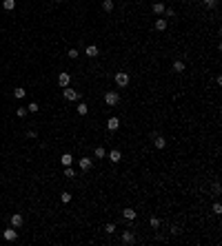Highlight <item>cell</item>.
Listing matches in <instances>:
<instances>
[{"instance_id": "cell-1", "label": "cell", "mask_w": 222, "mask_h": 246, "mask_svg": "<svg viewBox=\"0 0 222 246\" xmlns=\"http://www.w3.org/2000/svg\"><path fill=\"white\" fill-rule=\"evenodd\" d=\"M113 80H116V84H118V87H127V84H129V73H125V71H118Z\"/></svg>"}, {"instance_id": "cell-2", "label": "cell", "mask_w": 222, "mask_h": 246, "mask_svg": "<svg viewBox=\"0 0 222 246\" xmlns=\"http://www.w3.org/2000/svg\"><path fill=\"white\" fill-rule=\"evenodd\" d=\"M62 98L69 100V102H73V100H78V91L76 89H69V87H62Z\"/></svg>"}, {"instance_id": "cell-3", "label": "cell", "mask_w": 222, "mask_h": 246, "mask_svg": "<svg viewBox=\"0 0 222 246\" xmlns=\"http://www.w3.org/2000/svg\"><path fill=\"white\" fill-rule=\"evenodd\" d=\"M105 102H107V104H109V107H116V104H118V102H120V95H118V93H116V91H109V93H107V95H105Z\"/></svg>"}, {"instance_id": "cell-4", "label": "cell", "mask_w": 222, "mask_h": 246, "mask_svg": "<svg viewBox=\"0 0 222 246\" xmlns=\"http://www.w3.org/2000/svg\"><path fill=\"white\" fill-rule=\"evenodd\" d=\"M78 164H80V171H91V166H93V160H89V158H80L78 160Z\"/></svg>"}, {"instance_id": "cell-5", "label": "cell", "mask_w": 222, "mask_h": 246, "mask_svg": "<svg viewBox=\"0 0 222 246\" xmlns=\"http://www.w3.org/2000/svg\"><path fill=\"white\" fill-rule=\"evenodd\" d=\"M22 222H24V217H22L20 213H13V215H11V226H13V228H20Z\"/></svg>"}, {"instance_id": "cell-6", "label": "cell", "mask_w": 222, "mask_h": 246, "mask_svg": "<svg viewBox=\"0 0 222 246\" xmlns=\"http://www.w3.org/2000/svg\"><path fill=\"white\" fill-rule=\"evenodd\" d=\"M69 82H71V76H69L67 71H62L60 76H58V84L60 87H69Z\"/></svg>"}, {"instance_id": "cell-7", "label": "cell", "mask_w": 222, "mask_h": 246, "mask_svg": "<svg viewBox=\"0 0 222 246\" xmlns=\"http://www.w3.org/2000/svg\"><path fill=\"white\" fill-rule=\"evenodd\" d=\"M3 237H5V239H7V242H13V239H16V237H18V231H16V228H13V226H11V228H7V231H5V233H3Z\"/></svg>"}, {"instance_id": "cell-8", "label": "cell", "mask_w": 222, "mask_h": 246, "mask_svg": "<svg viewBox=\"0 0 222 246\" xmlns=\"http://www.w3.org/2000/svg\"><path fill=\"white\" fill-rule=\"evenodd\" d=\"M107 129H109V131H118V129H120V120H118L116 115H113V118H109V122H107Z\"/></svg>"}, {"instance_id": "cell-9", "label": "cell", "mask_w": 222, "mask_h": 246, "mask_svg": "<svg viewBox=\"0 0 222 246\" xmlns=\"http://www.w3.org/2000/svg\"><path fill=\"white\" fill-rule=\"evenodd\" d=\"M153 144H156V149H164L167 146V140L162 135H153Z\"/></svg>"}, {"instance_id": "cell-10", "label": "cell", "mask_w": 222, "mask_h": 246, "mask_svg": "<svg viewBox=\"0 0 222 246\" xmlns=\"http://www.w3.org/2000/svg\"><path fill=\"white\" fill-rule=\"evenodd\" d=\"M122 242H125V244H133L136 242V235L131 231H125V233H122Z\"/></svg>"}, {"instance_id": "cell-11", "label": "cell", "mask_w": 222, "mask_h": 246, "mask_svg": "<svg viewBox=\"0 0 222 246\" xmlns=\"http://www.w3.org/2000/svg\"><path fill=\"white\" fill-rule=\"evenodd\" d=\"M85 56H89V58H96V56H98V47H96V44H89V47L85 49Z\"/></svg>"}, {"instance_id": "cell-12", "label": "cell", "mask_w": 222, "mask_h": 246, "mask_svg": "<svg viewBox=\"0 0 222 246\" xmlns=\"http://www.w3.org/2000/svg\"><path fill=\"white\" fill-rule=\"evenodd\" d=\"M109 160H111L113 164H116V162H120V160H122V155H120V151H118V149H113V151L109 153Z\"/></svg>"}, {"instance_id": "cell-13", "label": "cell", "mask_w": 222, "mask_h": 246, "mask_svg": "<svg viewBox=\"0 0 222 246\" xmlns=\"http://www.w3.org/2000/svg\"><path fill=\"white\" fill-rule=\"evenodd\" d=\"M122 215H125V219H129V222H131V219H136V211H133V208H125V211H122Z\"/></svg>"}, {"instance_id": "cell-14", "label": "cell", "mask_w": 222, "mask_h": 246, "mask_svg": "<svg viewBox=\"0 0 222 246\" xmlns=\"http://www.w3.org/2000/svg\"><path fill=\"white\" fill-rule=\"evenodd\" d=\"M60 162H62L65 166H71V162H73V158H71V153H62V158H60Z\"/></svg>"}, {"instance_id": "cell-15", "label": "cell", "mask_w": 222, "mask_h": 246, "mask_svg": "<svg viewBox=\"0 0 222 246\" xmlns=\"http://www.w3.org/2000/svg\"><path fill=\"white\" fill-rule=\"evenodd\" d=\"M156 29H158V31H164V29H167V20H164V18H158V20H156Z\"/></svg>"}, {"instance_id": "cell-16", "label": "cell", "mask_w": 222, "mask_h": 246, "mask_svg": "<svg viewBox=\"0 0 222 246\" xmlns=\"http://www.w3.org/2000/svg\"><path fill=\"white\" fill-rule=\"evenodd\" d=\"M153 13H156V16L164 13V5H162V3H153Z\"/></svg>"}, {"instance_id": "cell-17", "label": "cell", "mask_w": 222, "mask_h": 246, "mask_svg": "<svg viewBox=\"0 0 222 246\" xmlns=\"http://www.w3.org/2000/svg\"><path fill=\"white\" fill-rule=\"evenodd\" d=\"M173 71H176V73H182V71H184V62H182V60H176V62H173Z\"/></svg>"}, {"instance_id": "cell-18", "label": "cell", "mask_w": 222, "mask_h": 246, "mask_svg": "<svg viewBox=\"0 0 222 246\" xmlns=\"http://www.w3.org/2000/svg\"><path fill=\"white\" fill-rule=\"evenodd\" d=\"M3 7H5L7 11H13V9H16V0H5Z\"/></svg>"}, {"instance_id": "cell-19", "label": "cell", "mask_w": 222, "mask_h": 246, "mask_svg": "<svg viewBox=\"0 0 222 246\" xmlns=\"http://www.w3.org/2000/svg\"><path fill=\"white\" fill-rule=\"evenodd\" d=\"M102 9L105 11H113V0H102Z\"/></svg>"}, {"instance_id": "cell-20", "label": "cell", "mask_w": 222, "mask_h": 246, "mask_svg": "<svg viewBox=\"0 0 222 246\" xmlns=\"http://www.w3.org/2000/svg\"><path fill=\"white\" fill-rule=\"evenodd\" d=\"M96 158H107V151H105V146H96Z\"/></svg>"}, {"instance_id": "cell-21", "label": "cell", "mask_w": 222, "mask_h": 246, "mask_svg": "<svg viewBox=\"0 0 222 246\" xmlns=\"http://www.w3.org/2000/svg\"><path fill=\"white\" fill-rule=\"evenodd\" d=\"M105 233H107V235H113V233H116V224H111V222L105 224Z\"/></svg>"}, {"instance_id": "cell-22", "label": "cell", "mask_w": 222, "mask_h": 246, "mask_svg": "<svg viewBox=\"0 0 222 246\" xmlns=\"http://www.w3.org/2000/svg\"><path fill=\"white\" fill-rule=\"evenodd\" d=\"M78 113H80V115H87V113H89V107H87L85 102H82V104H78Z\"/></svg>"}, {"instance_id": "cell-23", "label": "cell", "mask_w": 222, "mask_h": 246, "mask_svg": "<svg viewBox=\"0 0 222 246\" xmlns=\"http://www.w3.org/2000/svg\"><path fill=\"white\" fill-rule=\"evenodd\" d=\"M24 93H27L24 89H13V98H18V100H20V98H24Z\"/></svg>"}, {"instance_id": "cell-24", "label": "cell", "mask_w": 222, "mask_h": 246, "mask_svg": "<svg viewBox=\"0 0 222 246\" xmlns=\"http://www.w3.org/2000/svg\"><path fill=\"white\" fill-rule=\"evenodd\" d=\"M65 178H76V173H73L71 166H65Z\"/></svg>"}, {"instance_id": "cell-25", "label": "cell", "mask_w": 222, "mask_h": 246, "mask_svg": "<svg viewBox=\"0 0 222 246\" xmlns=\"http://www.w3.org/2000/svg\"><path fill=\"white\" fill-rule=\"evenodd\" d=\"M67 56H69L71 60H76V58H78L80 53H78V49H69V53H67Z\"/></svg>"}, {"instance_id": "cell-26", "label": "cell", "mask_w": 222, "mask_h": 246, "mask_svg": "<svg viewBox=\"0 0 222 246\" xmlns=\"http://www.w3.org/2000/svg\"><path fill=\"white\" fill-rule=\"evenodd\" d=\"M38 109H40V104H36V102H31V104L27 107V111H29V113H36Z\"/></svg>"}, {"instance_id": "cell-27", "label": "cell", "mask_w": 222, "mask_h": 246, "mask_svg": "<svg viewBox=\"0 0 222 246\" xmlns=\"http://www.w3.org/2000/svg\"><path fill=\"white\" fill-rule=\"evenodd\" d=\"M204 3V7H209V9H213L215 5H218V0H202Z\"/></svg>"}, {"instance_id": "cell-28", "label": "cell", "mask_w": 222, "mask_h": 246, "mask_svg": "<svg viewBox=\"0 0 222 246\" xmlns=\"http://www.w3.org/2000/svg\"><path fill=\"white\" fill-rule=\"evenodd\" d=\"M60 200H62L65 204H69V202H71V193H62V195H60Z\"/></svg>"}, {"instance_id": "cell-29", "label": "cell", "mask_w": 222, "mask_h": 246, "mask_svg": "<svg viewBox=\"0 0 222 246\" xmlns=\"http://www.w3.org/2000/svg\"><path fill=\"white\" fill-rule=\"evenodd\" d=\"M149 224H151L153 228H158V226H160V219H158V217H151V219H149Z\"/></svg>"}, {"instance_id": "cell-30", "label": "cell", "mask_w": 222, "mask_h": 246, "mask_svg": "<svg viewBox=\"0 0 222 246\" xmlns=\"http://www.w3.org/2000/svg\"><path fill=\"white\" fill-rule=\"evenodd\" d=\"M16 113H18V118H22V115H27L29 111H27V107H20V109H18Z\"/></svg>"}, {"instance_id": "cell-31", "label": "cell", "mask_w": 222, "mask_h": 246, "mask_svg": "<svg viewBox=\"0 0 222 246\" xmlns=\"http://www.w3.org/2000/svg\"><path fill=\"white\" fill-rule=\"evenodd\" d=\"M213 193H215V195H220V193H222V186H220V184H218V182H215V184H213Z\"/></svg>"}, {"instance_id": "cell-32", "label": "cell", "mask_w": 222, "mask_h": 246, "mask_svg": "<svg viewBox=\"0 0 222 246\" xmlns=\"http://www.w3.org/2000/svg\"><path fill=\"white\" fill-rule=\"evenodd\" d=\"M213 213H215V215H220V213H222V206H220V204H218V202H215V204H213Z\"/></svg>"}, {"instance_id": "cell-33", "label": "cell", "mask_w": 222, "mask_h": 246, "mask_svg": "<svg viewBox=\"0 0 222 246\" xmlns=\"http://www.w3.org/2000/svg\"><path fill=\"white\" fill-rule=\"evenodd\" d=\"M164 16H169V18H173V16H176V11H173V9H167V7H164Z\"/></svg>"}, {"instance_id": "cell-34", "label": "cell", "mask_w": 222, "mask_h": 246, "mask_svg": "<svg viewBox=\"0 0 222 246\" xmlns=\"http://www.w3.org/2000/svg\"><path fill=\"white\" fill-rule=\"evenodd\" d=\"M27 135H29V138H31V140H34V138H38V133H36V131H34V129H29V131H27Z\"/></svg>"}, {"instance_id": "cell-35", "label": "cell", "mask_w": 222, "mask_h": 246, "mask_svg": "<svg viewBox=\"0 0 222 246\" xmlns=\"http://www.w3.org/2000/svg\"><path fill=\"white\" fill-rule=\"evenodd\" d=\"M54 3H62V0H54Z\"/></svg>"}]
</instances>
